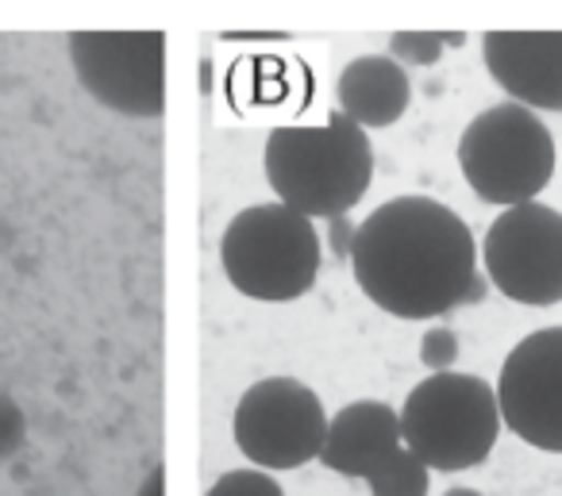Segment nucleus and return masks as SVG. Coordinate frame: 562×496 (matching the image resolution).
Wrapping results in <instances>:
<instances>
[{
	"mask_svg": "<svg viewBox=\"0 0 562 496\" xmlns=\"http://www.w3.org/2000/svg\"><path fill=\"white\" fill-rule=\"evenodd\" d=\"M359 289L397 319H436L482 301L477 247L467 219L431 196H397L351 235Z\"/></svg>",
	"mask_w": 562,
	"mask_h": 496,
	"instance_id": "f257e3e1",
	"label": "nucleus"
},
{
	"mask_svg": "<svg viewBox=\"0 0 562 496\" xmlns=\"http://www.w3.org/2000/svg\"><path fill=\"white\" fill-rule=\"evenodd\" d=\"M266 181L301 216H344L374 181L370 135L344 112L321 127H273L266 139Z\"/></svg>",
	"mask_w": 562,
	"mask_h": 496,
	"instance_id": "f03ea898",
	"label": "nucleus"
},
{
	"mask_svg": "<svg viewBox=\"0 0 562 496\" xmlns=\"http://www.w3.org/2000/svg\"><path fill=\"white\" fill-rule=\"evenodd\" d=\"M321 258L313 219L281 201L243 208L220 239V266L232 289L266 304L305 296L321 278Z\"/></svg>",
	"mask_w": 562,
	"mask_h": 496,
	"instance_id": "7ed1b4c3",
	"label": "nucleus"
},
{
	"mask_svg": "<svg viewBox=\"0 0 562 496\" xmlns=\"http://www.w3.org/2000/svg\"><path fill=\"white\" fill-rule=\"evenodd\" d=\"M497 388L474 373H431L401 408V435L405 447L428 470L459 473L474 470L493 454L501 435Z\"/></svg>",
	"mask_w": 562,
	"mask_h": 496,
	"instance_id": "20e7f679",
	"label": "nucleus"
},
{
	"mask_svg": "<svg viewBox=\"0 0 562 496\" xmlns=\"http://www.w3.org/2000/svg\"><path fill=\"white\" fill-rule=\"evenodd\" d=\"M459 170L477 201L501 208L531 204L554 178V139L531 109L493 104L462 132Z\"/></svg>",
	"mask_w": 562,
	"mask_h": 496,
	"instance_id": "39448f33",
	"label": "nucleus"
},
{
	"mask_svg": "<svg viewBox=\"0 0 562 496\" xmlns=\"http://www.w3.org/2000/svg\"><path fill=\"white\" fill-rule=\"evenodd\" d=\"M232 435L235 447L266 473L297 470L321 458L328 439V412L305 381L266 377L239 396Z\"/></svg>",
	"mask_w": 562,
	"mask_h": 496,
	"instance_id": "423d86ee",
	"label": "nucleus"
},
{
	"mask_svg": "<svg viewBox=\"0 0 562 496\" xmlns=\"http://www.w3.org/2000/svg\"><path fill=\"white\" fill-rule=\"evenodd\" d=\"M70 63L81 89L104 109L135 120L166 112L162 32H74Z\"/></svg>",
	"mask_w": 562,
	"mask_h": 496,
	"instance_id": "0eeeda50",
	"label": "nucleus"
},
{
	"mask_svg": "<svg viewBox=\"0 0 562 496\" xmlns=\"http://www.w3.org/2000/svg\"><path fill=\"white\" fill-rule=\"evenodd\" d=\"M482 262L501 296L528 308L562 304V212L547 204H516L490 224Z\"/></svg>",
	"mask_w": 562,
	"mask_h": 496,
	"instance_id": "6e6552de",
	"label": "nucleus"
},
{
	"mask_svg": "<svg viewBox=\"0 0 562 496\" xmlns=\"http://www.w3.org/2000/svg\"><path fill=\"white\" fill-rule=\"evenodd\" d=\"M497 404L508 431L528 447L562 454V327L531 331L508 350Z\"/></svg>",
	"mask_w": 562,
	"mask_h": 496,
	"instance_id": "1a4fd4ad",
	"label": "nucleus"
},
{
	"mask_svg": "<svg viewBox=\"0 0 562 496\" xmlns=\"http://www.w3.org/2000/svg\"><path fill=\"white\" fill-rule=\"evenodd\" d=\"M482 58L513 104L562 112V32H490Z\"/></svg>",
	"mask_w": 562,
	"mask_h": 496,
	"instance_id": "9d476101",
	"label": "nucleus"
},
{
	"mask_svg": "<svg viewBox=\"0 0 562 496\" xmlns=\"http://www.w3.org/2000/svg\"><path fill=\"white\" fill-rule=\"evenodd\" d=\"M401 447H405L401 412H393L382 401H355L344 412H336V419H328L321 462L344 477L367 481Z\"/></svg>",
	"mask_w": 562,
	"mask_h": 496,
	"instance_id": "9b49d317",
	"label": "nucleus"
},
{
	"mask_svg": "<svg viewBox=\"0 0 562 496\" xmlns=\"http://www.w3.org/2000/svg\"><path fill=\"white\" fill-rule=\"evenodd\" d=\"M339 112L370 132V127H393L408 112L413 86L405 66L393 55H362L351 58L339 74Z\"/></svg>",
	"mask_w": 562,
	"mask_h": 496,
	"instance_id": "f8f14e48",
	"label": "nucleus"
},
{
	"mask_svg": "<svg viewBox=\"0 0 562 496\" xmlns=\"http://www.w3.org/2000/svg\"><path fill=\"white\" fill-rule=\"evenodd\" d=\"M428 465L413 454L408 447H401L397 454H390L374 473L367 477L370 496H428Z\"/></svg>",
	"mask_w": 562,
	"mask_h": 496,
	"instance_id": "ddd939ff",
	"label": "nucleus"
},
{
	"mask_svg": "<svg viewBox=\"0 0 562 496\" xmlns=\"http://www.w3.org/2000/svg\"><path fill=\"white\" fill-rule=\"evenodd\" d=\"M462 47V35H424V32H405V35H393L390 50L401 66H431L443 47Z\"/></svg>",
	"mask_w": 562,
	"mask_h": 496,
	"instance_id": "4468645a",
	"label": "nucleus"
},
{
	"mask_svg": "<svg viewBox=\"0 0 562 496\" xmlns=\"http://www.w3.org/2000/svg\"><path fill=\"white\" fill-rule=\"evenodd\" d=\"M204 496H285V488L266 470H232L216 481Z\"/></svg>",
	"mask_w": 562,
	"mask_h": 496,
	"instance_id": "2eb2a0df",
	"label": "nucleus"
},
{
	"mask_svg": "<svg viewBox=\"0 0 562 496\" xmlns=\"http://www.w3.org/2000/svg\"><path fill=\"white\" fill-rule=\"evenodd\" d=\"M27 439V416L9 393H0V462H9Z\"/></svg>",
	"mask_w": 562,
	"mask_h": 496,
	"instance_id": "dca6fc26",
	"label": "nucleus"
},
{
	"mask_svg": "<svg viewBox=\"0 0 562 496\" xmlns=\"http://www.w3.org/2000/svg\"><path fill=\"white\" fill-rule=\"evenodd\" d=\"M459 358V335L451 327H431L424 335V347H420V362L428 365L431 373H447Z\"/></svg>",
	"mask_w": 562,
	"mask_h": 496,
	"instance_id": "f3484780",
	"label": "nucleus"
},
{
	"mask_svg": "<svg viewBox=\"0 0 562 496\" xmlns=\"http://www.w3.org/2000/svg\"><path fill=\"white\" fill-rule=\"evenodd\" d=\"M139 496H166V470L158 465V470H150V477L139 485Z\"/></svg>",
	"mask_w": 562,
	"mask_h": 496,
	"instance_id": "a211bd4d",
	"label": "nucleus"
},
{
	"mask_svg": "<svg viewBox=\"0 0 562 496\" xmlns=\"http://www.w3.org/2000/svg\"><path fill=\"white\" fill-rule=\"evenodd\" d=\"M443 496H482V493H477V488H462V485H459V488H447Z\"/></svg>",
	"mask_w": 562,
	"mask_h": 496,
	"instance_id": "6ab92c4d",
	"label": "nucleus"
}]
</instances>
